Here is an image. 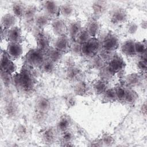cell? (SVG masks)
Returning a JSON list of instances; mask_svg holds the SVG:
<instances>
[{
  "label": "cell",
  "mask_w": 147,
  "mask_h": 147,
  "mask_svg": "<svg viewBox=\"0 0 147 147\" xmlns=\"http://www.w3.org/2000/svg\"><path fill=\"white\" fill-rule=\"evenodd\" d=\"M91 64L92 67H93L94 68H96V69L102 68L104 65L103 59L101 56L96 55L93 57H92Z\"/></svg>",
  "instance_id": "45"
},
{
  "label": "cell",
  "mask_w": 147,
  "mask_h": 147,
  "mask_svg": "<svg viewBox=\"0 0 147 147\" xmlns=\"http://www.w3.org/2000/svg\"><path fill=\"white\" fill-rule=\"evenodd\" d=\"M138 97L137 93L130 88L127 87L126 93L123 102L127 104H133L136 102Z\"/></svg>",
  "instance_id": "37"
},
{
  "label": "cell",
  "mask_w": 147,
  "mask_h": 147,
  "mask_svg": "<svg viewBox=\"0 0 147 147\" xmlns=\"http://www.w3.org/2000/svg\"><path fill=\"white\" fill-rule=\"evenodd\" d=\"M6 38L9 42L20 44L22 41L21 29L17 26L12 27L8 30Z\"/></svg>",
  "instance_id": "19"
},
{
  "label": "cell",
  "mask_w": 147,
  "mask_h": 147,
  "mask_svg": "<svg viewBox=\"0 0 147 147\" xmlns=\"http://www.w3.org/2000/svg\"><path fill=\"white\" fill-rule=\"evenodd\" d=\"M72 41L67 34L58 36L54 41L53 47L63 52L64 53L69 51Z\"/></svg>",
  "instance_id": "14"
},
{
  "label": "cell",
  "mask_w": 147,
  "mask_h": 147,
  "mask_svg": "<svg viewBox=\"0 0 147 147\" xmlns=\"http://www.w3.org/2000/svg\"><path fill=\"white\" fill-rule=\"evenodd\" d=\"M66 69L65 76L67 79L70 81L76 82L82 80L83 73L80 68L74 65Z\"/></svg>",
  "instance_id": "17"
},
{
  "label": "cell",
  "mask_w": 147,
  "mask_h": 147,
  "mask_svg": "<svg viewBox=\"0 0 147 147\" xmlns=\"http://www.w3.org/2000/svg\"><path fill=\"white\" fill-rule=\"evenodd\" d=\"M65 53L57 49L55 47H49L46 51V56L47 59L51 61L57 63L60 60H62L63 55Z\"/></svg>",
  "instance_id": "28"
},
{
  "label": "cell",
  "mask_w": 147,
  "mask_h": 147,
  "mask_svg": "<svg viewBox=\"0 0 147 147\" xmlns=\"http://www.w3.org/2000/svg\"><path fill=\"white\" fill-rule=\"evenodd\" d=\"M73 90L75 95L85 96L88 95L90 91V87L85 81L81 80L75 83Z\"/></svg>",
  "instance_id": "21"
},
{
  "label": "cell",
  "mask_w": 147,
  "mask_h": 147,
  "mask_svg": "<svg viewBox=\"0 0 147 147\" xmlns=\"http://www.w3.org/2000/svg\"><path fill=\"white\" fill-rule=\"evenodd\" d=\"M32 30L37 48L46 52L49 48L51 41L49 34L47 32H45L44 29H38L34 26L32 28Z\"/></svg>",
  "instance_id": "3"
},
{
  "label": "cell",
  "mask_w": 147,
  "mask_h": 147,
  "mask_svg": "<svg viewBox=\"0 0 147 147\" xmlns=\"http://www.w3.org/2000/svg\"><path fill=\"white\" fill-rule=\"evenodd\" d=\"M102 146H111L114 142V139L113 136L109 134H105L99 139Z\"/></svg>",
  "instance_id": "44"
},
{
  "label": "cell",
  "mask_w": 147,
  "mask_h": 147,
  "mask_svg": "<svg viewBox=\"0 0 147 147\" xmlns=\"http://www.w3.org/2000/svg\"><path fill=\"white\" fill-rule=\"evenodd\" d=\"M143 82L142 75L138 73H132L127 75L125 78V84L128 88L140 86Z\"/></svg>",
  "instance_id": "18"
},
{
  "label": "cell",
  "mask_w": 147,
  "mask_h": 147,
  "mask_svg": "<svg viewBox=\"0 0 147 147\" xmlns=\"http://www.w3.org/2000/svg\"><path fill=\"white\" fill-rule=\"evenodd\" d=\"M128 18L127 11L120 7L113 9L109 14V20L114 25H119L125 22Z\"/></svg>",
  "instance_id": "7"
},
{
  "label": "cell",
  "mask_w": 147,
  "mask_h": 147,
  "mask_svg": "<svg viewBox=\"0 0 147 147\" xmlns=\"http://www.w3.org/2000/svg\"><path fill=\"white\" fill-rule=\"evenodd\" d=\"M16 21L17 17L13 14L6 13L1 17V26L9 30L15 26Z\"/></svg>",
  "instance_id": "26"
},
{
  "label": "cell",
  "mask_w": 147,
  "mask_h": 147,
  "mask_svg": "<svg viewBox=\"0 0 147 147\" xmlns=\"http://www.w3.org/2000/svg\"><path fill=\"white\" fill-rule=\"evenodd\" d=\"M51 106V100L47 96H39L35 102L36 110L48 113L50 110Z\"/></svg>",
  "instance_id": "20"
},
{
  "label": "cell",
  "mask_w": 147,
  "mask_h": 147,
  "mask_svg": "<svg viewBox=\"0 0 147 147\" xmlns=\"http://www.w3.org/2000/svg\"><path fill=\"white\" fill-rule=\"evenodd\" d=\"M51 25L53 33L57 37L67 34V25L63 19L55 18L52 20Z\"/></svg>",
  "instance_id": "13"
},
{
  "label": "cell",
  "mask_w": 147,
  "mask_h": 147,
  "mask_svg": "<svg viewBox=\"0 0 147 147\" xmlns=\"http://www.w3.org/2000/svg\"><path fill=\"white\" fill-rule=\"evenodd\" d=\"M114 88L115 90L117 100L121 101V102H123L125 98L126 93L127 87H125L123 86L118 85V86L115 87Z\"/></svg>",
  "instance_id": "41"
},
{
  "label": "cell",
  "mask_w": 147,
  "mask_h": 147,
  "mask_svg": "<svg viewBox=\"0 0 147 147\" xmlns=\"http://www.w3.org/2000/svg\"><path fill=\"white\" fill-rule=\"evenodd\" d=\"M69 51L74 56L82 55V44L76 41H72Z\"/></svg>",
  "instance_id": "42"
},
{
  "label": "cell",
  "mask_w": 147,
  "mask_h": 147,
  "mask_svg": "<svg viewBox=\"0 0 147 147\" xmlns=\"http://www.w3.org/2000/svg\"><path fill=\"white\" fill-rule=\"evenodd\" d=\"M101 45L104 51L111 53L118 48L119 39L115 34L109 32L104 37Z\"/></svg>",
  "instance_id": "8"
},
{
  "label": "cell",
  "mask_w": 147,
  "mask_h": 147,
  "mask_svg": "<svg viewBox=\"0 0 147 147\" xmlns=\"http://www.w3.org/2000/svg\"><path fill=\"white\" fill-rule=\"evenodd\" d=\"M91 7L93 13L92 17L98 20L106 12L108 9V3L104 1H95L92 2Z\"/></svg>",
  "instance_id": "15"
},
{
  "label": "cell",
  "mask_w": 147,
  "mask_h": 147,
  "mask_svg": "<svg viewBox=\"0 0 147 147\" xmlns=\"http://www.w3.org/2000/svg\"><path fill=\"white\" fill-rule=\"evenodd\" d=\"M102 100L105 102H113L117 100L115 90L114 88H108L102 94Z\"/></svg>",
  "instance_id": "35"
},
{
  "label": "cell",
  "mask_w": 147,
  "mask_h": 147,
  "mask_svg": "<svg viewBox=\"0 0 147 147\" xmlns=\"http://www.w3.org/2000/svg\"><path fill=\"white\" fill-rule=\"evenodd\" d=\"M4 115L8 119H14L19 114L20 109L18 103L13 99L7 100L2 110Z\"/></svg>",
  "instance_id": "9"
},
{
  "label": "cell",
  "mask_w": 147,
  "mask_h": 147,
  "mask_svg": "<svg viewBox=\"0 0 147 147\" xmlns=\"http://www.w3.org/2000/svg\"><path fill=\"white\" fill-rule=\"evenodd\" d=\"M71 125L72 120L70 117L66 114H64L61 115L57 121L55 127L58 133H61L69 130Z\"/></svg>",
  "instance_id": "22"
},
{
  "label": "cell",
  "mask_w": 147,
  "mask_h": 147,
  "mask_svg": "<svg viewBox=\"0 0 147 147\" xmlns=\"http://www.w3.org/2000/svg\"><path fill=\"white\" fill-rule=\"evenodd\" d=\"M126 65V63L123 58L119 55H114L106 67V72L110 76L118 73L122 71Z\"/></svg>",
  "instance_id": "5"
},
{
  "label": "cell",
  "mask_w": 147,
  "mask_h": 147,
  "mask_svg": "<svg viewBox=\"0 0 147 147\" xmlns=\"http://www.w3.org/2000/svg\"><path fill=\"white\" fill-rule=\"evenodd\" d=\"M11 74L3 71H1V79L2 84L5 88H9L13 82Z\"/></svg>",
  "instance_id": "38"
},
{
  "label": "cell",
  "mask_w": 147,
  "mask_h": 147,
  "mask_svg": "<svg viewBox=\"0 0 147 147\" xmlns=\"http://www.w3.org/2000/svg\"><path fill=\"white\" fill-rule=\"evenodd\" d=\"M135 51L136 55L139 54L140 55H143L146 53V41H135Z\"/></svg>",
  "instance_id": "43"
},
{
  "label": "cell",
  "mask_w": 147,
  "mask_h": 147,
  "mask_svg": "<svg viewBox=\"0 0 147 147\" xmlns=\"http://www.w3.org/2000/svg\"><path fill=\"white\" fill-rule=\"evenodd\" d=\"M13 82L16 87L24 94L33 91L36 83L34 75L27 67H23L21 71L13 77Z\"/></svg>",
  "instance_id": "1"
},
{
  "label": "cell",
  "mask_w": 147,
  "mask_h": 147,
  "mask_svg": "<svg viewBox=\"0 0 147 147\" xmlns=\"http://www.w3.org/2000/svg\"><path fill=\"white\" fill-rule=\"evenodd\" d=\"M74 7L70 2H65L60 5V14L64 17H69L74 13Z\"/></svg>",
  "instance_id": "34"
},
{
  "label": "cell",
  "mask_w": 147,
  "mask_h": 147,
  "mask_svg": "<svg viewBox=\"0 0 147 147\" xmlns=\"http://www.w3.org/2000/svg\"><path fill=\"white\" fill-rule=\"evenodd\" d=\"M85 28L91 37H96L100 30V24L98 20L92 17L88 20Z\"/></svg>",
  "instance_id": "24"
},
{
  "label": "cell",
  "mask_w": 147,
  "mask_h": 147,
  "mask_svg": "<svg viewBox=\"0 0 147 147\" xmlns=\"http://www.w3.org/2000/svg\"><path fill=\"white\" fill-rule=\"evenodd\" d=\"M63 64L65 67L66 68L73 67L75 65V61L72 57L67 56L63 59Z\"/></svg>",
  "instance_id": "48"
},
{
  "label": "cell",
  "mask_w": 147,
  "mask_h": 147,
  "mask_svg": "<svg viewBox=\"0 0 147 147\" xmlns=\"http://www.w3.org/2000/svg\"><path fill=\"white\" fill-rule=\"evenodd\" d=\"M137 68L142 72H146L147 64H146V57H142L137 63Z\"/></svg>",
  "instance_id": "47"
},
{
  "label": "cell",
  "mask_w": 147,
  "mask_h": 147,
  "mask_svg": "<svg viewBox=\"0 0 147 147\" xmlns=\"http://www.w3.org/2000/svg\"><path fill=\"white\" fill-rule=\"evenodd\" d=\"M64 101L68 109L74 107L76 104V98L75 95L73 94H67L64 96Z\"/></svg>",
  "instance_id": "40"
},
{
  "label": "cell",
  "mask_w": 147,
  "mask_h": 147,
  "mask_svg": "<svg viewBox=\"0 0 147 147\" xmlns=\"http://www.w3.org/2000/svg\"><path fill=\"white\" fill-rule=\"evenodd\" d=\"M37 13V7L36 5H30L26 6L22 18L26 29L30 30L32 28H33L35 18Z\"/></svg>",
  "instance_id": "6"
},
{
  "label": "cell",
  "mask_w": 147,
  "mask_h": 147,
  "mask_svg": "<svg viewBox=\"0 0 147 147\" xmlns=\"http://www.w3.org/2000/svg\"><path fill=\"white\" fill-rule=\"evenodd\" d=\"M74 139V135L71 131H70L69 130L65 131L61 133V135L60 137V141L61 143V145L63 146H73L74 145L72 144Z\"/></svg>",
  "instance_id": "30"
},
{
  "label": "cell",
  "mask_w": 147,
  "mask_h": 147,
  "mask_svg": "<svg viewBox=\"0 0 147 147\" xmlns=\"http://www.w3.org/2000/svg\"><path fill=\"white\" fill-rule=\"evenodd\" d=\"M14 133L16 136L21 140L26 139L29 134L28 126L23 123L18 124L14 128Z\"/></svg>",
  "instance_id": "31"
},
{
  "label": "cell",
  "mask_w": 147,
  "mask_h": 147,
  "mask_svg": "<svg viewBox=\"0 0 147 147\" xmlns=\"http://www.w3.org/2000/svg\"><path fill=\"white\" fill-rule=\"evenodd\" d=\"M121 52L126 56L132 57L136 55L135 51V41L133 40H127L123 42L121 46Z\"/></svg>",
  "instance_id": "27"
},
{
  "label": "cell",
  "mask_w": 147,
  "mask_h": 147,
  "mask_svg": "<svg viewBox=\"0 0 147 147\" xmlns=\"http://www.w3.org/2000/svg\"><path fill=\"white\" fill-rule=\"evenodd\" d=\"M92 88L97 95H102L108 88L107 83L103 79L95 80L92 84Z\"/></svg>",
  "instance_id": "33"
},
{
  "label": "cell",
  "mask_w": 147,
  "mask_h": 147,
  "mask_svg": "<svg viewBox=\"0 0 147 147\" xmlns=\"http://www.w3.org/2000/svg\"><path fill=\"white\" fill-rule=\"evenodd\" d=\"M57 133L56 127L53 126H47L42 129L39 133L41 141L48 145L54 143L57 138Z\"/></svg>",
  "instance_id": "10"
},
{
  "label": "cell",
  "mask_w": 147,
  "mask_h": 147,
  "mask_svg": "<svg viewBox=\"0 0 147 147\" xmlns=\"http://www.w3.org/2000/svg\"><path fill=\"white\" fill-rule=\"evenodd\" d=\"M141 24L142 28H143L144 29H146V20H142Z\"/></svg>",
  "instance_id": "50"
},
{
  "label": "cell",
  "mask_w": 147,
  "mask_h": 147,
  "mask_svg": "<svg viewBox=\"0 0 147 147\" xmlns=\"http://www.w3.org/2000/svg\"><path fill=\"white\" fill-rule=\"evenodd\" d=\"M100 47V42L96 37H91L86 42L82 44V55L87 57L96 56Z\"/></svg>",
  "instance_id": "4"
},
{
  "label": "cell",
  "mask_w": 147,
  "mask_h": 147,
  "mask_svg": "<svg viewBox=\"0 0 147 147\" xmlns=\"http://www.w3.org/2000/svg\"><path fill=\"white\" fill-rule=\"evenodd\" d=\"M42 6L44 13L51 18H55L60 14V5L56 1H45L42 2Z\"/></svg>",
  "instance_id": "12"
},
{
  "label": "cell",
  "mask_w": 147,
  "mask_h": 147,
  "mask_svg": "<svg viewBox=\"0 0 147 147\" xmlns=\"http://www.w3.org/2000/svg\"><path fill=\"white\" fill-rule=\"evenodd\" d=\"M26 6L21 1H15L12 3L11 9L13 14L17 18H22L25 10Z\"/></svg>",
  "instance_id": "29"
},
{
  "label": "cell",
  "mask_w": 147,
  "mask_h": 147,
  "mask_svg": "<svg viewBox=\"0 0 147 147\" xmlns=\"http://www.w3.org/2000/svg\"><path fill=\"white\" fill-rule=\"evenodd\" d=\"M141 111H142V114L145 115H146V102H145L144 104L142 105L141 107Z\"/></svg>",
  "instance_id": "49"
},
{
  "label": "cell",
  "mask_w": 147,
  "mask_h": 147,
  "mask_svg": "<svg viewBox=\"0 0 147 147\" xmlns=\"http://www.w3.org/2000/svg\"><path fill=\"white\" fill-rule=\"evenodd\" d=\"M39 67L43 73L51 74L53 73L56 69V63L48 59H46Z\"/></svg>",
  "instance_id": "32"
},
{
  "label": "cell",
  "mask_w": 147,
  "mask_h": 147,
  "mask_svg": "<svg viewBox=\"0 0 147 147\" xmlns=\"http://www.w3.org/2000/svg\"><path fill=\"white\" fill-rule=\"evenodd\" d=\"M46 58V52L38 48L30 49L25 56L26 63L33 67H40Z\"/></svg>",
  "instance_id": "2"
},
{
  "label": "cell",
  "mask_w": 147,
  "mask_h": 147,
  "mask_svg": "<svg viewBox=\"0 0 147 147\" xmlns=\"http://www.w3.org/2000/svg\"><path fill=\"white\" fill-rule=\"evenodd\" d=\"M48 118V113L36 110L33 115V121L37 125H41L45 122Z\"/></svg>",
  "instance_id": "36"
},
{
  "label": "cell",
  "mask_w": 147,
  "mask_h": 147,
  "mask_svg": "<svg viewBox=\"0 0 147 147\" xmlns=\"http://www.w3.org/2000/svg\"><path fill=\"white\" fill-rule=\"evenodd\" d=\"M1 71L13 74L16 69V66L11 61L10 57L6 51H1L0 59Z\"/></svg>",
  "instance_id": "11"
},
{
  "label": "cell",
  "mask_w": 147,
  "mask_h": 147,
  "mask_svg": "<svg viewBox=\"0 0 147 147\" xmlns=\"http://www.w3.org/2000/svg\"><path fill=\"white\" fill-rule=\"evenodd\" d=\"M82 29V24L78 20L71 21L67 25V33L72 41H75L76 37Z\"/></svg>",
  "instance_id": "16"
},
{
  "label": "cell",
  "mask_w": 147,
  "mask_h": 147,
  "mask_svg": "<svg viewBox=\"0 0 147 147\" xmlns=\"http://www.w3.org/2000/svg\"><path fill=\"white\" fill-rule=\"evenodd\" d=\"M51 18V17H50L44 12L37 13L35 18L34 26L38 29H44V28L51 22V21H52Z\"/></svg>",
  "instance_id": "23"
},
{
  "label": "cell",
  "mask_w": 147,
  "mask_h": 147,
  "mask_svg": "<svg viewBox=\"0 0 147 147\" xmlns=\"http://www.w3.org/2000/svg\"><path fill=\"white\" fill-rule=\"evenodd\" d=\"M6 52L10 58L17 59L22 55L23 49L20 44L9 42L7 45Z\"/></svg>",
  "instance_id": "25"
},
{
  "label": "cell",
  "mask_w": 147,
  "mask_h": 147,
  "mask_svg": "<svg viewBox=\"0 0 147 147\" xmlns=\"http://www.w3.org/2000/svg\"><path fill=\"white\" fill-rule=\"evenodd\" d=\"M138 25L134 22H130L126 25V30L129 34H134L138 30Z\"/></svg>",
  "instance_id": "46"
},
{
  "label": "cell",
  "mask_w": 147,
  "mask_h": 147,
  "mask_svg": "<svg viewBox=\"0 0 147 147\" xmlns=\"http://www.w3.org/2000/svg\"><path fill=\"white\" fill-rule=\"evenodd\" d=\"M91 38V37L90 36L88 31L84 27L83 28H82V29L80 31L79 33L78 34L77 37H76L75 41L78 42V43H79L80 44H83L86 42Z\"/></svg>",
  "instance_id": "39"
}]
</instances>
